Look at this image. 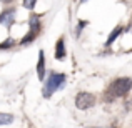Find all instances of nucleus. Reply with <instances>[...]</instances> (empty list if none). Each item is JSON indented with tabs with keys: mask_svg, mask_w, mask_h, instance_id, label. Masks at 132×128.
Listing matches in <instances>:
<instances>
[{
	"mask_svg": "<svg viewBox=\"0 0 132 128\" xmlns=\"http://www.w3.org/2000/svg\"><path fill=\"white\" fill-rule=\"evenodd\" d=\"M40 30H42V23H40V18L37 15H32L29 18V32L30 33H34V35H39L40 33Z\"/></svg>",
	"mask_w": 132,
	"mask_h": 128,
	"instance_id": "obj_5",
	"label": "nucleus"
},
{
	"mask_svg": "<svg viewBox=\"0 0 132 128\" xmlns=\"http://www.w3.org/2000/svg\"><path fill=\"white\" fill-rule=\"evenodd\" d=\"M13 122V115L10 113H0V125H9Z\"/></svg>",
	"mask_w": 132,
	"mask_h": 128,
	"instance_id": "obj_9",
	"label": "nucleus"
},
{
	"mask_svg": "<svg viewBox=\"0 0 132 128\" xmlns=\"http://www.w3.org/2000/svg\"><path fill=\"white\" fill-rule=\"evenodd\" d=\"M35 3H37V0H23V7L27 10H34L35 8Z\"/></svg>",
	"mask_w": 132,
	"mask_h": 128,
	"instance_id": "obj_11",
	"label": "nucleus"
},
{
	"mask_svg": "<svg viewBox=\"0 0 132 128\" xmlns=\"http://www.w3.org/2000/svg\"><path fill=\"white\" fill-rule=\"evenodd\" d=\"M80 2H82V3H84V2H87V0H80Z\"/></svg>",
	"mask_w": 132,
	"mask_h": 128,
	"instance_id": "obj_13",
	"label": "nucleus"
},
{
	"mask_svg": "<svg viewBox=\"0 0 132 128\" xmlns=\"http://www.w3.org/2000/svg\"><path fill=\"white\" fill-rule=\"evenodd\" d=\"M13 22H15V10L13 8H9V10H5V12L0 13V23L5 25L7 28H10Z\"/></svg>",
	"mask_w": 132,
	"mask_h": 128,
	"instance_id": "obj_4",
	"label": "nucleus"
},
{
	"mask_svg": "<svg viewBox=\"0 0 132 128\" xmlns=\"http://www.w3.org/2000/svg\"><path fill=\"white\" fill-rule=\"evenodd\" d=\"M122 27H116V28H114L112 30V33H110V35H109V38H107V42H105V45H107V47H110V45H112L114 42H116V40L117 38H119V35H120V33H122Z\"/></svg>",
	"mask_w": 132,
	"mask_h": 128,
	"instance_id": "obj_8",
	"label": "nucleus"
},
{
	"mask_svg": "<svg viewBox=\"0 0 132 128\" xmlns=\"http://www.w3.org/2000/svg\"><path fill=\"white\" fill-rule=\"evenodd\" d=\"M55 58H57V60H64V58H65V43H64V38H59L57 45H55Z\"/></svg>",
	"mask_w": 132,
	"mask_h": 128,
	"instance_id": "obj_7",
	"label": "nucleus"
},
{
	"mask_svg": "<svg viewBox=\"0 0 132 128\" xmlns=\"http://www.w3.org/2000/svg\"><path fill=\"white\" fill-rule=\"evenodd\" d=\"M132 88V78L129 77H120V78H116L112 83L109 85L107 88V100H116V98H120V96L127 95Z\"/></svg>",
	"mask_w": 132,
	"mask_h": 128,
	"instance_id": "obj_1",
	"label": "nucleus"
},
{
	"mask_svg": "<svg viewBox=\"0 0 132 128\" xmlns=\"http://www.w3.org/2000/svg\"><path fill=\"white\" fill-rule=\"evenodd\" d=\"M65 83V75L59 72H50L48 78H45V86H44V96L48 98L52 96L57 90H60Z\"/></svg>",
	"mask_w": 132,
	"mask_h": 128,
	"instance_id": "obj_2",
	"label": "nucleus"
},
{
	"mask_svg": "<svg viewBox=\"0 0 132 128\" xmlns=\"http://www.w3.org/2000/svg\"><path fill=\"white\" fill-rule=\"evenodd\" d=\"M0 2H3V3H10L12 0H0Z\"/></svg>",
	"mask_w": 132,
	"mask_h": 128,
	"instance_id": "obj_12",
	"label": "nucleus"
},
{
	"mask_svg": "<svg viewBox=\"0 0 132 128\" xmlns=\"http://www.w3.org/2000/svg\"><path fill=\"white\" fill-rule=\"evenodd\" d=\"M37 75H39V80L42 82L45 80V53L42 50L39 52V62H37Z\"/></svg>",
	"mask_w": 132,
	"mask_h": 128,
	"instance_id": "obj_6",
	"label": "nucleus"
},
{
	"mask_svg": "<svg viewBox=\"0 0 132 128\" xmlns=\"http://www.w3.org/2000/svg\"><path fill=\"white\" fill-rule=\"evenodd\" d=\"M94 105H95V95H94V93L80 92L75 96V106H77L79 110H87Z\"/></svg>",
	"mask_w": 132,
	"mask_h": 128,
	"instance_id": "obj_3",
	"label": "nucleus"
},
{
	"mask_svg": "<svg viewBox=\"0 0 132 128\" xmlns=\"http://www.w3.org/2000/svg\"><path fill=\"white\" fill-rule=\"evenodd\" d=\"M15 45V40L13 38H7L3 43H0V50H7V48H12Z\"/></svg>",
	"mask_w": 132,
	"mask_h": 128,
	"instance_id": "obj_10",
	"label": "nucleus"
}]
</instances>
